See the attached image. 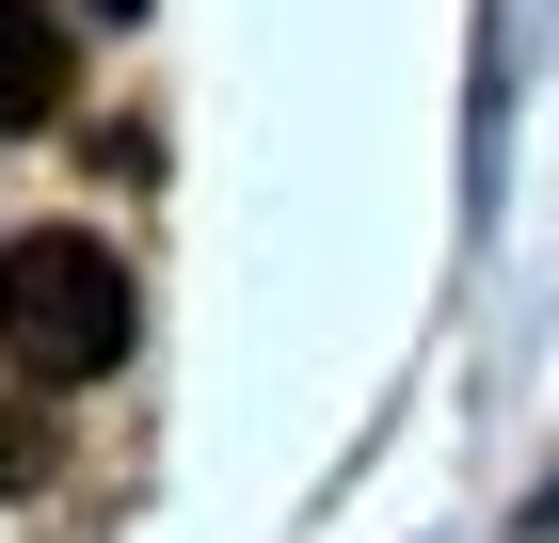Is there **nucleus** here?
<instances>
[{"mask_svg": "<svg viewBox=\"0 0 559 543\" xmlns=\"http://www.w3.org/2000/svg\"><path fill=\"white\" fill-rule=\"evenodd\" d=\"M81 81V48H64V0H0V128H48Z\"/></svg>", "mask_w": 559, "mask_h": 543, "instance_id": "f03ea898", "label": "nucleus"}, {"mask_svg": "<svg viewBox=\"0 0 559 543\" xmlns=\"http://www.w3.org/2000/svg\"><path fill=\"white\" fill-rule=\"evenodd\" d=\"M0 480H48V416H33V383H0Z\"/></svg>", "mask_w": 559, "mask_h": 543, "instance_id": "7ed1b4c3", "label": "nucleus"}, {"mask_svg": "<svg viewBox=\"0 0 559 543\" xmlns=\"http://www.w3.org/2000/svg\"><path fill=\"white\" fill-rule=\"evenodd\" d=\"M0 352H16V383H96L112 368V352H129V272H112V240H81V224L0 240Z\"/></svg>", "mask_w": 559, "mask_h": 543, "instance_id": "f257e3e1", "label": "nucleus"}]
</instances>
